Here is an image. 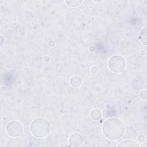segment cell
Returning <instances> with one entry per match:
<instances>
[{"label": "cell", "instance_id": "9c48e42d", "mask_svg": "<svg viewBox=\"0 0 147 147\" xmlns=\"http://www.w3.org/2000/svg\"><path fill=\"white\" fill-rule=\"evenodd\" d=\"M139 40L144 45H146V26H145L140 32L139 35Z\"/></svg>", "mask_w": 147, "mask_h": 147}, {"label": "cell", "instance_id": "8fae6325", "mask_svg": "<svg viewBox=\"0 0 147 147\" xmlns=\"http://www.w3.org/2000/svg\"><path fill=\"white\" fill-rule=\"evenodd\" d=\"M140 98L144 100H147V91L146 90H143L140 91Z\"/></svg>", "mask_w": 147, "mask_h": 147}, {"label": "cell", "instance_id": "d6986e66", "mask_svg": "<svg viewBox=\"0 0 147 147\" xmlns=\"http://www.w3.org/2000/svg\"><path fill=\"white\" fill-rule=\"evenodd\" d=\"M93 2H96V3H102V2H104V1H93Z\"/></svg>", "mask_w": 147, "mask_h": 147}, {"label": "cell", "instance_id": "6da1fadb", "mask_svg": "<svg viewBox=\"0 0 147 147\" xmlns=\"http://www.w3.org/2000/svg\"><path fill=\"white\" fill-rule=\"evenodd\" d=\"M125 132V124L117 118H110L102 125V133L108 140L115 141L120 139Z\"/></svg>", "mask_w": 147, "mask_h": 147}, {"label": "cell", "instance_id": "ac0fdd59", "mask_svg": "<svg viewBox=\"0 0 147 147\" xmlns=\"http://www.w3.org/2000/svg\"><path fill=\"white\" fill-rule=\"evenodd\" d=\"M89 51H90V52H94V51H95V47H93V46L90 47V48H89Z\"/></svg>", "mask_w": 147, "mask_h": 147}, {"label": "cell", "instance_id": "2e32d148", "mask_svg": "<svg viewBox=\"0 0 147 147\" xmlns=\"http://www.w3.org/2000/svg\"><path fill=\"white\" fill-rule=\"evenodd\" d=\"M1 91L2 92H5L6 91V87L5 86H2L1 87Z\"/></svg>", "mask_w": 147, "mask_h": 147}, {"label": "cell", "instance_id": "277c9868", "mask_svg": "<svg viewBox=\"0 0 147 147\" xmlns=\"http://www.w3.org/2000/svg\"><path fill=\"white\" fill-rule=\"evenodd\" d=\"M6 132L11 137H18L23 133V126L18 121H11L7 123L6 126Z\"/></svg>", "mask_w": 147, "mask_h": 147}, {"label": "cell", "instance_id": "7a4b0ae2", "mask_svg": "<svg viewBox=\"0 0 147 147\" xmlns=\"http://www.w3.org/2000/svg\"><path fill=\"white\" fill-rule=\"evenodd\" d=\"M51 129L50 122L42 117L34 119L30 125V131L32 134L38 138L46 137L49 134Z\"/></svg>", "mask_w": 147, "mask_h": 147}, {"label": "cell", "instance_id": "3957f363", "mask_svg": "<svg viewBox=\"0 0 147 147\" xmlns=\"http://www.w3.org/2000/svg\"><path fill=\"white\" fill-rule=\"evenodd\" d=\"M107 66L110 71L115 74L122 72L126 67V59L121 55H114L110 57Z\"/></svg>", "mask_w": 147, "mask_h": 147}, {"label": "cell", "instance_id": "7c38bea8", "mask_svg": "<svg viewBox=\"0 0 147 147\" xmlns=\"http://www.w3.org/2000/svg\"><path fill=\"white\" fill-rule=\"evenodd\" d=\"M102 115L104 118H108L110 116V111L107 109H103L102 111Z\"/></svg>", "mask_w": 147, "mask_h": 147}, {"label": "cell", "instance_id": "8992f818", "mask_svg": "<svg viewBox=\"0 0 147 147\" xmlns=\"http://www.w3.org/2000/svg\"><path fill=\"white\" fill-rule=\"evenodd\" d=\"M118 147H140V145L134 141L125 140L117 145Z\"/></svg>", "mask_w": 147, "mask_h": 147}, {"label": "cell", "instance_id": "5bb4252c", "mask_svg": "<svg viewBox=\"0 0 147 147\" xmlns=\"http://www.w3.org/2000/svg\"><path fill=\"white\" fill-rule=\"evenodd\" d=\"M90 72L92 74H94V75H95V74H97L99 72V68L96 67V66H93L90 69Z\"/></svg>", "mask_w": 147, "mask_h": 147}, {"label": "cell", "instance_id": "52a82bcc", "mask_svg": "<svg viewBox=\"0 0 147 147\" xmlns=\"http://www.w3.org/2000/svg\"><path fill=\"white\" fill-rule=\"evenodd\" d=\"M69 83L74 88H79L82 86V80L81 78L78 76H74L71 78Z\"/></svg>", "mask_w": 147, "mask_h": 147}, {"label": "cell", "instance_id": "e0dca14e", "mask_svg": "<svg viewBox=\"0 0 147 147\" xmlns=\"http://www.w3.org/2000/svg\"><path fill=\"white\" fill-rule=\"evenodd\" d=\"M0 38H1V45H2L3 42H4V41H5V38H3V37L2 36H1Z\"/></svg>", "mask_w": 147, "mask_h": 147}, {"label": "cell", "instance_id": "4fadbf2b", "mask_svg": "<svg viewBox=\"0 0 147 147\" xmlns=\"http://www.w3.org/2000/svg\"><path fill=\"white\" fill-rule=\"evenodd\" d=\"M137 140L138 142L142 143L145 140V136L143 134H140L139 136H138V137L137 138Z\"/></svg>", "mask_w": 147, "mask_h": 147}, {"label": "cell", "instance_id": "ba28073f", "mask_svg": "<svg viewBox=\"0 0 147 147\" xmlns=\"http://www.w3.org/2000/svg\"><path fill=\"white\" fill-rule=\"evenodd\" d=\"M90 117L94 121H99L102 117L101 110L98 109H93L90 113Z\"/></svg>", "mask_w": 147, "mask_h": 147}, {"label": "cell", "instance_id": "9a60e30c", "mask_svg": "<svg viewBox=\"0 0 147 147\" xmlns=\"http://www.w3.org/2000/svg\"><path fill=\"white\" fill-rule=\"evenodd\" d=\"M48 44L50 47H53L55 45V42L53 40H50L48 41Z\"/></svg>", "mask_w": 147, "mask_h": 147}, {"label": "cell", "instance_id": "5b68a950", "mask_svg": "<svg viewBox=\"0 0 147 147\" xmlns=\"http://www.w3.org/2000/svg\"><path fill=\"white\" fill-rule=\"evenodd\" d=\"M84 142V138L83 136L78 133L71 134L69 137V145L74 147H79L82 146Z\"/></svg>", "mask_w": 147, "mask_h": 147}, {"label": "cell", "instance_id": "30bf717a", "mask_svg": "<svg viewBox=\"0 0 147 147\" xmlns=\"http://www.w3.org/2000/svg\"><path fill=\"white\" fill-rule=\"evenodd\" d=\"M64 2L66 3V5L71 7H76L79 6H80L82 3L83 1L80 0H65L64 1Z\"/></svg>", "mask_w": 147, "mask_h": 147}]
</instances>
